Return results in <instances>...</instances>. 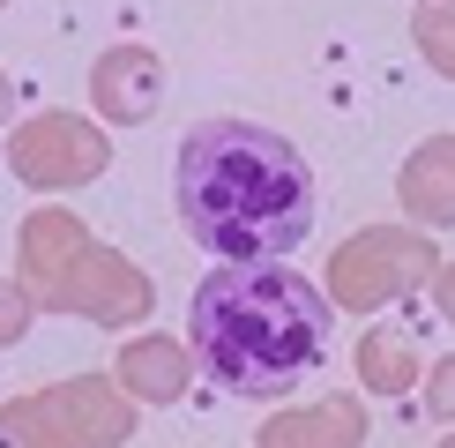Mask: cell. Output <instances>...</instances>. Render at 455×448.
Returning a JSON list of instances; mask_svg holds the SVG:
<instances>
[{
    "label": "cell",
    "mask_w": 455,
    "mask_h": 448,
    "mask_svg": "<svg viewBox=\"0 0 455 448\" xmlns=\"http://www.w3.org/2000/svg\"><path fill=\"white\" fill-rule=\"evenodd\" d=\"M366 404L358 396H321L299 411H276V419L254 426V448H366Z\"/></svg>",
    "instance_id": "9c48e42d"
},
{
    "label": "cell",
    "mask_w": 455,
    "mask_h": 448,
    "mask_svg": "<svg viewBox=\"0 0 455 448\" xmlns=\"http://www.w3.org/2000/svg\"><path fill=\"white\" fill-rule=\"evenodd\" d=\"M180 224L217 261H276L314 232V172L261 120H202L180 142Z\"/></svg>",
    "instance_id": "7a4b0ae2"
},
{
    "label": "cell",
    "mask_w": 455,
    "mask_h": 448,
    "mask_svg": "<svg viewBox=\"0 0 455 448\" xmlns=\"http://www.w3.org/2000/svg\"><path fill=\"white\" fill-rule=\"evenodd\" d=\"M8 172L30 187V195H68V187H90L112 172V135L105 120H83V112H30V120L8 127Z\"/></svg>",
    "instance_id": "5b68a950"
},
{
    "label": "cell",
    "mask_w": 455,
    "mask_h": 448,
    "mask_svg": "<svg viewBox=\"0 0 455 448\" xmlns=\"http://www.w3.org/2000/svg\"><path fill=\"white\" fill-rule=\"evenodd\" d=\"M83 247H90V224L75 210H30L23 217V232H15V276L37 299V314H52V292L68 284V269L83 261Z\"/></svg>",
    "instance_id": "52a82bcc"
},
{
    "label": "cell",
    "mask_w": 455,
    "mask_h": 448,
    "mask_svg": "<svg viewBox=\"0 0 455 448\" xmlns=\"http://www.w3.org/2000/svg\"><path fill=\"white\" fill-rule=\"evenodd\" d=\"M358 381H366L373 396H411V388L426 381L411 336L403 329H366V336H358Z\"/></svg>",
    "instance_id": "7c38bea8"
},
{
    "label": "cell",
    "mask_w": 455,
    "mask_h": 448,
    "mask_svg": "<svg viewBox=\"0 0 455 448\" xmlns=\"http://www.w3.org/2000/svg\"><path fill=\"white\" fill-rule=\"evenodd\" d=\"M419 396H426V419H448V426H455V351H448V359H433V366H426Z\"/></svg>",
    "instance_id": "9a60e30c"
},
{
    "label": "cell",
    "mask_w": 455,
    "mask_h": 448,
    "mask_svg": "<svg viewBox=\"0 0 455 448\" xmlns=\"http://www.w3.org/2000/svg\"><path fill=\"white\" fill-rule=\"evenodd\" d=\"M441 269V247L426 239V224H366L329 254V292L344 314H381L388 299H419Z\"/></svg>",
    "instance_id": "277c9868"
},
{
    "label": "cell",
    "mask_w": 455,
    "mask_h": 448,
    "mask_svg": "<svg viewBox=\"0 0 455 448\" xmlns=\"http://www.w3.org/2000/svg\"><path fill=\"white\" fill-rule=\"evenodd\" d=\"M395 202H403V217L426 224V232L455 224V135H426L411 149L403 172H395Z\"/></svg>",
    "instance_id": "8fae6325"
},
{
    "label": "cell",
    "mask_w": 455,
    "mask_h": 448,
    "mask_svg": "<svg viewBox=\"0 0 455 448\" xmlns=\"http://www.w3.org/2000/svg\"><path fill=\"white\" fill-rule=\"evenodd\" d=\"M149 307H157V284L142 276V261H127L120 247H98V239L68 269V284L52 292V314H75V322H98V329H135L149 322Z\"/></svg>",
    "instance_id": "8992f818"
},
{
    "label": "cell",
    "mask_w": 455,
    "mask_h": 448,
    "mask_svg": "<svg viewBox=\"0 0 455 448\" xmlns=\"http://www.w3.org/2000/svg\"><path fill=\"white\" fill-rule=\"evenodd\" d=\"M0 8H8V0H0Z\"/></svg>",
    "instance_id": "d6986e66"
},
{
    "label": "cell",
    "mask_w": 455,
    "mask_h": 448,
    "mask_svg": "<svg viewBox=\"0 0 455 448\" xmlns=\"http://www.w3.org/2000/svg\"><path fill=\"white\" fill-rule=\"evenodd\" d=\"M336 299L283 261H217L187 307V351L224 396L269 404L329 359Z\"/></svg>",
    "instance_id": "6da1fadb"
},
{
    "label": "cell",
    "mask_w": 455,
    "mask_h": 448,
    "mask_svg": "<svg viewBox=\"0 0 455 448\" xmlns=\"http://www.w3.org/2000/svg\"><path fill=\"white\" fill-rule=\"evenodd\" d=\"M195 373H202L195 351L172 344V336H127L120 359H112V381H120L135 404H180Z\"/></svg>",
    "instance_id": "30bf717a"
},
{
    "label": "cell",
    "mask_w": 455,
    "mask_h": 448,
    "mask_svg": "<svg viewBox=\"0 0 455 448\" xmlns=\"http://www.w3.org/2000/svg\"><path fill=\"white\" fill-rule=\"evenodd\" d=\"M441 448H455V426H448V434H441Z\"/></svg>",
    "instance_id": "ac0fdd59"
},
{
    "label": "cell",
    "mask_w": 455,
    "mask_h": 448,
    "mask_svg": "<svg viewBox=\"0 0 455 448\" xmlns=\"http://www.w3.org/2000/svg\"><path fill=\"white\" fill-rule=\"evenodd\" d=\"M433 307H441V322H455V261H441V269H433Z\"/></svg>",
    "instance_id": "2e32d148"
},
{
    "label": "cell",
    "mask_w": 455,
    "mask_h": 448,
    "mask_svg": "<svg viewBox=\"0 0 455 448\" xmlns=\"http://www.w3.org/2000/svg\"><path fill=\"white\" fill-rule=\"evenodd\" d=\"M157 98H164V60L149 45H105L90 60V105H98V120L142 127L157 112Z\"/></svg>",
    "instance_id": "ba28073f"
},
{
    "label": "cell",
    "mask_w": 455,
    "mask_h": 448,
    "mask_svg": "<svg viewBox=\"0 0 455 448\" xmlns=\"http://www.w3.org/2000/svg\"><path fill=\"white\" fill-rule=\"evenodd\" d=\"M135 411L112 373H68L0 404V448H127L142 426Z\"/></svg>",
    "instance_id": "3957f363"
},
{
    "label": "cell",
    "mask_w": 455,
    "mask_h": 448,
    "mask_svg": "<svg viewBox=\"0 0 455 448\" xmlns=\"http://www.w3.org/2000/svg\"><path fill=\"white\" fill-rule=\"evenodd\" d=\"M411 45H419V60H433V75L455 83V0H419V15H411Z\"/></svg>",
    "instance_id": "4fadbf2b"
},
{
    "label": "cell",
    "mask_w": 455,
    "mask_h": 448,
    "mask_svg": "<svg viewBox=\"0 0 455 448\" xmlns=\"http://www.w3.org/2000/svg\"><path fill=\"white\" fill-rule=\"evenodd\" d=\"M37 322V299L23 292V276H0V351H15Z\"/></svg>",
    "instance_id": "5bb4252c"
},
{
    "label": "cell",
    "mask_w": 455,
    "mask_h": 448,
    "mask_svg": "<svg viewBox=\"0 0 455 448\" xmlns=\"http://www.w3.org/2000/svg\"><path fill=\"white\" fill-rule=\"evenodd\" d=\"M15 120V83H8V68H0V127Z\"/></svg>",
    "instance_id": "e0dca14e"
}]
</instances>
